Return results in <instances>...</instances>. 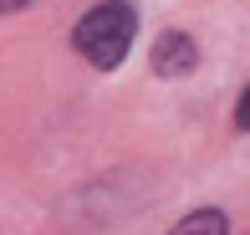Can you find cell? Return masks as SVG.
Wrapping results in <instances>:
<instances>
[{
  "mask_svg": "<svg viewBox=\"0 0 250 235\" xmlns=\"http://www.w3.org/2000/svg\"><path fill=\"white\" fill-rule=\"evenodd\" d=\"M199 66V46L184 31H164L153 41V77H189Z\"/></svg>",
  "mask_w": 250,
  "mask_h": 235,
  "instance_id": "cell-2",
  "label": "cell"
},
{
  "mask_svg": "<svg viewBox=\"0 0 250 235\" xmlns=\"http://www.w3.org/2000/svg\"><path fill=\"white\" fill-rule=\"evenodd\" d=\"M168 235H230V220H225V210H189Z\"/></svg>",
  "mask_w": 250,
  "mask_h": 235,
  "instance_id": "cell-3",
  "label": "cell"
},
{
  "mask_svg": "<svg viewBox=\"0 0 250 235\" xmlns=\"http://www.w3.org/2000/svg\"><path fill=\"white\" fill-rule=\"evenodd\" d=\"M133 36H138V16H133V5H128V0H107V5H92L82 21H77L72 46L82 51L97 72H112V66H123Z\"/></svg>",
  "mask_w": 250,
  "mask_h": 235,
  "instance_id": "cell-1",
  "label": "cell"
},
{
  "mask_svg": "<svg viewBox=\"0 0 250 235\" xmlns=\"http://www.w3.org/2000/svg\"><path fill=\"white\" fill-rule=\"evenodd\" d=\"M235 128H240V133H250V87L240 92V103H235Z\"/></svg>",
  "mask_w": 250,
  "mask_h": 235,
  "instance_id": "cell-4",
  "label": "cell"
},
{
  "mask_svg": "<svg viewBox=\"0 0 250 235\" xmlns=\"http://www.w3.org/2000/svg\"><path fill=\"white\" fill-rule=\"evenodd\" d=\"M31 0H0V16H16V10H26Z\"/></svg>",
  "mask_w": 250,
  "mask_h": 235,
  "instance_id": "cell-5",
  "label": "cell"
}]
</instances>
